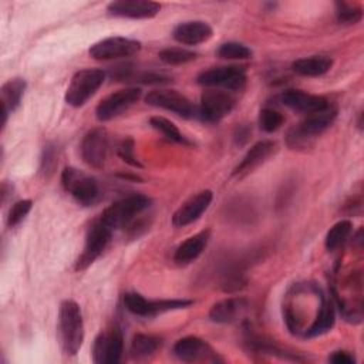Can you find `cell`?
Masks as SVG:
<instances>
[{"instance_id": "obj_1", "label": "cell", "mask_w": 364, "mask_h": 364, "mask_svg": "<svg viewBox=\"0 0 364 364\" xmlns=\"http://www.w3.org/2000/svg\"><path fill=\"white\" fill-rule=\"evenodd\" d=\"M58 340L65 355H75L84 341L82 313L77 301L64 300L58 309Z\"/></svg>"}, {"instance_id": "obj_2", "label": "cell", "mask_w": 364, "mask_h": 364, "mask_svg": "<svg viewBox=\"0 0 364 364\" xmlns=\"http://www.w3.org/2000/svg\"><path fill=\"white\" fill-rule=\"evenodd\" d=\"M151 206V199L142 193H131L115 200L101 213L100 219L111 229H122Z\"/></svg>"}, {"instance_id": "obj_3", "label": "cell", "mask_w": 364, "mask_h": 364, "mask_svg": "<svg viewBox=\"0 0 364 364\" xmlns=\"http://www.w3.org/2000/svg\"><path fill=\"white\" fill-rule=\"evenodd\" d=\"M336 117L337 111L331 107L324 111L307 115L301 122L289 129L286 138L287 145L291 149L309 146L314 138L320 136L334 122Z\"/></svg>"}, {"instance_id": "obj_4", "label": "cell", "mask_w": 364, "mask_h": 364, "mask_svg": "<svg viewBox=\"0 0 364 364\" xmlns=\"http://www.w3.org/2000/svg\"><path fill=\"white\" fill-rule=\"evenodd\" d=\"M61 185L82 206L94 205L101 195L97 179L74 166L64 168L61 172Z\"/></svg>"}, {"instance_id": "obj_5", "label": "cell", "mask_w": 364, "mask_h": 364, "mask_svg": "<svg viewBox=\"0 0 364 364\" xmlns=\"http://www.w3.org/2000/svg\"><path fill=\"white\" fill-rule=\"evenodd\" d=\"M105 73L98 68H84L77 71L67 87L65 102L74 108L82 107L102 85Z\"/></svg>"}, {"instance_id": "obj_6", "label": "cell", "mask_w": 364, "mask_h": 364, "mask_svg": "<svg viewBox=\"0 0 364 364\" xmlns=\"http://www.w3.org/2000/svg\"><path fill=\"white\" fill-rule=\"evenodd\" d=\"M236 98L232 92L222 88H206L200 94V102L196 107V118L213 124L223 119L232 112Z\"/></svg>"}, {"instance_id": "obj_7", "label": "cell", "mask_w": 364, "mask_h": 364, "mask_svg": "<svg viewBox=\"0 0 364 364\" xmlns=\"http://www.w3.org/2000/svg\"><path fill=\"white\" fill-rule=\"evenodd\" d=\"M196 82L205 88H222L229 92L242 91L246 87V68L239 65L212 67L196 77Z\"/></svg>"}, {"instance_id": "obj_8", "label": "cell", "mask_w": 364, "mask_h": 364, "mask_svg": "<svg viewBox=\"0 0 364 364\" xmlns=\"http://www.w3.org/2000/svg\"><path fill=\"white\" fill-rule=\"evenodd\" d=\"M111 233L112 230L101 219L92 222L85 235L84 249L75 262L77 272L85 270L102 255L111 240Z\"/></svg>"}, {"instance_id": "obj_9", "label": "cell", "mask_w": 364, "mask_h": 364, "mask_svg": "<svg viewBox=\"0 0 364 364\" xmlns=\"http://www.w3.org/2000/svg\"><path fill=\"white\" fill-rule=\"evenodd\" d=\"M124 353V336L118 326L102 330L92 344V361L97 364H117Z\"/></svg>"}, {"instance_id": "obj_10", "label": "cell", "mask_w": 364, "mask_h": 364, "mask_svg": "<svg viewBox=\"0 0 364 364\" xmlns=\"http://www.w3.org/2000/svg\"><path fill=\"white\" fill-rule=\"evenodd\" d=\"M141 47H142V44L138 40L114 36V37H107V38H102V40L94 43L90 47L88 54L94 60L109 61V60H119V58L131 57V55L139 53Z\"/></svg>"}, {"instance_id": "obj_11", "label": "cell", "mask_w": 364, "mask_h": 364, "mask_svg": "<svg viewBox=\"0 0 364 364\" xmlns=\"http://www.w3.org/2000/svg\"><path fill=\"white\" fill-rule=\"evenodd\" d=\"M145 102L151 107L171 111L182 118H196V105L188 97L175 90H152L146 94Z\"/></svg>"}, {"instance_id": "obj_12", "label": "cell", "mask_w": 364, "mask_h": 364, "mask_svg": "<svg viewBox=\"0 0 364 364\" xmlns=\"http://www.w3.org/2000/svg\"><path fill=\"white\" fill-rule=\"evenodd\" d=\"M192 300H148L144 296L138 293H127L124 296V304L125 309L139 317H154L156 314L171 311V310H179L186 309L192 304Z\"/></svg>"}, {"instance_id": "obj_13", "label": "cell", "mask_w": 364, "mask_h": 364, "mask_svg": "<svg viewBox=\"0 0 364 364\" xmlns=\"http://www.w3.org/2000/svg\"><path fill=\"white\" fill-rule=\"evenodd\" d=\"M142 91L136 87L118 90L105 97L95 108V117L98 121H111L129 109L139 98Z\"/></svg>"}, {"instance_id": "obj_14", "label": "cell", "mask_w": 364, "mask_h": 364, "mask_svg": "<svg viewBox=\"0 0 364 364\" xmlns=\"http://www.w3.org/2000/svg\"><path fill=\"white\" fill-rule=\"evenodd\" d=\"M108 148L109 139L107 131L104 128H92L84 135L81 141V158L88 166L100 169L107 162Z\"/></svg>"}, {"instance_id": "obj_15", "label": "cell", "mask_w": 364, "mask_h": 364, "mask_svg": "<svg viewBox=\"0 0 364 364\" xmlns=\"http://www.w3.org/2000/svg\"><path fill=\"white\" fill-rule=\"evenodd\" d=\"M173 354L185 363H220L218 353L202 338L188 336L173 344Z\"/></svg>"}, {"instance_id": "obj_16", "label": "cell", "mask_w": 364, "mask_h": 364, "mask_svg": "<svg viewBox=\"0 0 364 364\" xmlns=\"http://www.w3.org/2000/svg\"><path fill=\"white\" fill-rule=\"evenodd\" d=\"M212 199H213V192L209 189L200 191L196 195L191 196L173 212L172 225L175 228H183L193 223L209 208Z\"/></svg>"}, {"instance_id": "obj_17", "label": "cell", "mask_w": 364, "mask_h": 364, "mask_svg": "<svg viewBox=\"0 0 364 364\" xmlns=\"http://www.w3.org/2000/svg\"><path fill=\"white\" fill-rule=\"evenodd\" d=\"M280 101L290 109L306 115L324 111L330 107L328 101L324 97L309 94L301 90H286L284 92H282Z\"/></svg>"}, {"instance_id": "obj_18", "label": "cell", "mask_w": 364, "mask_h": 364, "mask_svg": "<svg viewBox=\"0 0 364 364\" xmlns=\"http://www.w3.org/2000/svg\"><path fill=\"white\" fill-rule=\"evenodd\" d=\"M161 10V4L148 0H117L107 6V11L115 17L152 18Z\"/></svg>"}, {"instance_id": "obj_19", "label": "cell", "mask_w": 364, "mask_h": 364, "mask_svg": "<svg viewBox=\"0 0 364 364\" xmlns=\"http://www.w3.org/2000/svg\"><path fill=\"white\" fill-rule=\"evenodd\" d=\"M213 36V28L202 20H191V21H183L175 26L172 30V37L183 46H198Z\"/></svg>"}, {"instance_id": "obj_20", "label": "cell", "mask_w": 364, "mask_h": 364, "mask_svg": "<svg viewBox=\"0 0 364 364\" xmlns=\"http://www.w3.org/2000/svg\"><path fill=\"white\" fill-rule=\"evenodd\" d=\"M277 149V144L269 139H263L256 142L255 145L250 146V149L246 152L240 164L235 168L233 175L235 176H242L253 169H256L259 165H262L267 158H270Z\"/></svg>"}, {"instance_id": "obj_21", "label": "cell", "mask_w": 364, "mask_h": 364, "mask_svg": "<svg viewBox=\"0 0 364 364\" xmlns=\"http://www.w3.org/2000/svg\"><path fill=\"white\" fill-rule=\"evenodd\" d=\"M210 239V230L205 229L198 232L196 235L188 237L183 240L175 250L173 253V262L178 264H189L193 260H196L205 247L208 246Z\"/></svg>"}, {"instance_id": "obj_22", "label": "cell", "mask_w": 364, "mask_h": 364, "mask_svg": "<svg viewBox=\"0 0 364 364\" xmlns=\"http://www.w3.org/2000/svg\"><path fill=\"white\" fill-rule=\"evenodd\" d=\"M246 307H247V303L245 299H237V297L223 299L210 307L209 318L213 323H219V324L233 323L243 314Z\"/></svg>"}, {"instance_id": "obj_23", "label": "cell", "mask_w": 364, "mask_h": 364, "mask_svg": "<svg viewBox=\"0 0 364 364\" xmlns=\"http://www.w3.org/2000/svg\"><path fill=\"white\" fill-rule=\"evenodd\" d=\"M26 87H27L26 80L21 77L10 78L1 85L0 92H1V105H3V127L6 125L7 115L16 111L21 104V98L24 95Z\"/></svg>"}, {"instance_id": "obj_24", "label": "cell", "mask_w": 364, "mask_h": 364, "mask_svg": "<svg viewBox=\"0 0 364 364\" xmlns=\"http://www.w3.org/2000/svg\"><path fill=\"white\" fill-rule=\"evenodd\" d=\"M333 67V58L330 55L317 54L299 58L293 61L291 70L303 77H320L330 71Z\"/></svg>"}, {"instance_id": "obj_25", "label": "cell", "mask_w": 364, "mask_h": 364, "mask_svg": "<svg viewBox=\"0 0 364 364\" xmlns=\"http://www.w3.org/2000/svg\"><path fill=\"white\" fill-rule=\"evenodd\" d=\"M336 321V311H334V304L331 301V299H327L320 310V313L317 314L316 320L313 321V324L304 331L303 337L304 338H313L317 336H321L327 331H330L334 326Z\"/></svg>"}, {"instance_id": "obj_26", "label": "cell", "mask_w": 364, "mask_h": 364, "mask_svg": "<svg viewBox=\"0 0 364 364\" xmlns=\"http://www.w3.org/2000/svg\"><path fill=\"white\" fill-rule=\"evenodd\" d=\"M161 346H162V338L158 336L135 334L131 341L129 354L134 358H146L154 355Z\"/></svg>"}, {"instance_id": "obj_27", "label": "cell", "mask_w": 364, "mask_h": 364, "mask_svg": "<svg viewBox=\"0 0 364 364\" xmlns=\"http://www.w3.org/2000/svg\"><path fill=\"white\" fill-rule=\"evenodd\" d=\"M149 125L154 128V129H156L158 132H161L168 141H171V142H176V144H181V145H191L192 142L178 129V127L173 124V122H171L169 119H166V118H164V117H159V115H156V117H152L151 119H149Z\"/></svg>"}, {"instance_id": "obj_28", "label": "cell", "mask_w": 364, "mask_h": 364, "mask_svg": "<svg viewBox=\"0 0 364 364\" xmlns=\"http://www.w3.org/2000/svg\"><path fill=\"white\" fill-rule=\"evenodd\" d=\"M351 228H353V225L348 219H341L337 223H334L326 235V239H324L326 249L328 252L337 250L347 240V237L350 236Z\"/></svg>"}, {"instance_id": "obj_29", "label": "cell", "mask_w": 364, "mask_h": 364, "mask_svg": "<svg viewBox=\"0 0 364 364\" xmlns=\"http://www.w3.org/2000/svg\"><path fill=\"white\" fill-rule=\"evenodd\" d=\"M158 57L165 64L181 65V64H186V63H191V61L196 60L198 54L192 50L182 48V47H168V48L161 50Z\"/></svg>"}, {"instance_id": "obj_30", "label": "cell", "mask_w": 364, "mask_h": 364, "mask_svg": "<svg viewBox=\"0 0 364 364\" xmlns=\"http://www.w3.org/2000/svg\"><path fill=\"white\" fill-rule=\"evenodd\" d=\"M363 9L357 4H350L346 1L336 3V18L340 24L351 26L361 20Z\"/></svg>"}, {"instance_id": "obj_31", "label": "cell", "mask_w": 364, "mask_h": 364, "mask_svg": "<svg viewBox=\"0 0 364 364\" xmlns=\"http://www.w3.org/2000/svg\"><path fill=\"white\" fill-rule=\"evenodd\" d=\"M216 54L225 60H246L252 57V50L242 43L228 41L218 47Z\"/></svg>"}, {"instance_id": "obj_32", "label": "cell", "mask_w": 364, "mask_h": 364, "mask_svg": "<svg viewBox=\"0 0 364 364\" xmlns=\"http://www.w3.org/2000/svg\"><path fill=\"white\" fill-rule=\"evenodd\" d=\"M284 122L283 115L273 108H263L259 112V127L263 132L272 134L277 131Z\"/></svg>"}, {"instance_id": "obj_33", "label": "cell", "mask_w": 364, "mask_h": 364, "mask_svg": "<svg viewBox=\"0 0 364 364\" xmlns=\"http://www.w3.org/2000/svg\"><path fill=\"white\" fill-rule=\"evenodd\" d=\"M31 208H33V200L31 199H21V200L16 202L7 213V219H6L7 226L9 228L17 226L30 213Z\"/></svg>"}, {"instance_id": "obj_34", "label": "cell", "mask_w": 364, "mask_h": 364, "mask_svg": "<svg viewBox=\"0 0 364 364\" xmlns=\"http://www.w3.org/2000/svg\"><path fill=\"white\" fill-rule=\"evenodd\" d=\"M117 152H118L119 158H121L124 162H127L128 165L135 166V168H141V164H139V161L136 159L135 152H134V139H132L131 136H127V138H124V139L119 142V145H118V148H117Z\"/></svg>"}, {"instance_id": "obj_35", "label": "cell", "mask_w": 364, "mask_h": 364, "mask_svg": "<svg viewBox=\"0 0 364 364\" xmlns=\"http://www.w3.org/2000/svg\"><path fill=\"white\" fill-rule=\"evenodd\" d=\"M57 165V154H55V146L47 145L44 146L43 158H41V172L46 175H51L54 172V168Z\"/></svg>"}, {"instance_id": "obj_36", "label": "cell", "mask_w": 364, "mask_h": 364, "mask_svg": "<svg viewBox=\"0 0 364 364\" xmlns=\"http://www.w3.org/2000/svg\"><path fill=\"white\" fill-rule=\"evenodd\" d=\"M328 361L334 363V364H355V358L351 353L344 351V350H338V351H333L328 355Z\"/></svg>"}]
</instances>
